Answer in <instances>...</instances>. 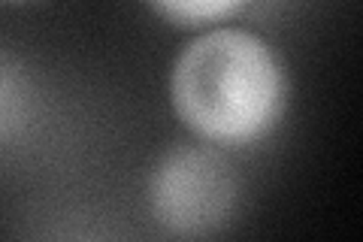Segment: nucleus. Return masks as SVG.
Instances as JSON below:
<instances>
[{
  "label": "nucleus",
  "instance_id": "1",
  "mask_svg": "<svg viewBox=\"0 0 363 242\" xmlns=\"http://www.w3.org/2000/svg\"><path fill=\"white\" fill-rule=\"evenodd\" d=\"M169 97L179 119L197 136L218 145H242L279 121L285 109V73L257 33L215 28L176 57Z\"/></svg>",
  "mask_w": 363,
  "mask_h": 242
},
{
  "label": "nucleus",
  "instance_id": "2",
  "mask_svg": "<svg viewBox=\"0 0 363 242\" xmlns=\"http://www.w3.org/2000/svg\"><path fill=\"white\" fill-rule=\"evenodd\" d=\"M236 179L212 148L176 145L152 176V206L167 230L179 236L215 233L233 212Z\"/></svg>",
  "mask_w": 363,
  "mask_h": 242
},
{
  "label": "nucleus",
  "instance_id": "3",
  "mask_svg": "<svg viewBox=\"0 0 363 242\" xmlns=\"http://www.w3.org/2000/svg\"><path fill=\"white\" fill-rule=\"evenodd\" d=\"M149 4L176 28H200L233 16L245 0H149Z\"/></svg>",
  "mask_w": 363,
  "mask_h": 242
}]
</instances>
